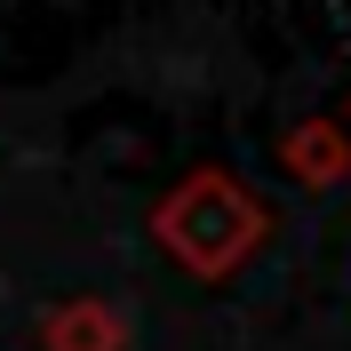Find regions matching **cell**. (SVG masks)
Here are the masks:
<instances>
[{"instance_id": "3957f363", "label": "cell", "mask_w": 351, "mask_h": 351, "mask_svg": "<svg viewBox=\"0 0 351 351\" xmlns=\"http://www.w3.org/2000/svg\"><path fill=\"white\" fill-rule=\"evenodd\" d=\"M280 168L304 184V192H328L351 184V120H295L280 136Z\"/></svg>"}, {"instance_id": "7a4b0ae2", "label": "cell", "mask_w": 351, "mask_h": 351, "mask_svg": "<svg viewBox=\"0 0 351 351\" xmlns=\"http://www.w3.org/2000/svg\"><path fill=\"white\" fill-rule=\"evenodd\" d=\"M32 343L40 351H128V319H120V304H104V295H64V304L40 311Z\"/></svg>"}, {"instance_id": "6da1fadb", "label": "cell", "mask_w": 351, "mask_h": 351, "mask_svg": "<svg viewBox=\"0 0 351 351\" xmlns=\"http://www.w3.org/2000/svg\"><path fill=\"white\" fill-rule=\"evenodd\" d=\"M152 240L168 247L176 271L192 280H232L247 256H263L271 240V208L247 192L232 168H192L152 199Z\"/></svg>"}]
</instances>
